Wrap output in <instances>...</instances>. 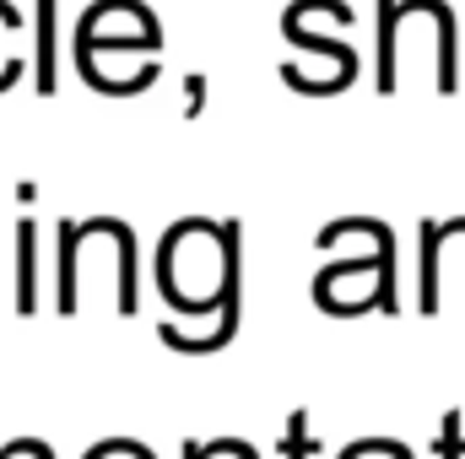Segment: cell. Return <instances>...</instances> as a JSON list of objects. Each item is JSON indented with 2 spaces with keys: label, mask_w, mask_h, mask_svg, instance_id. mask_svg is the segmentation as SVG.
Listing matches in <instances>:
<instances>
[{
  "label": "cell",
  "mask_w": 465,
  "mask_h": 459,
  "mask_svg": "<svg viewBox=\"0 0 465 459\" xmlns=\"http://www.w3.org/2000/svg\"><path fill=\"white\" fill-rule=\"evenodd\" d=\"M157 287L179 319H206L238 292V222L184 217L157 243Z\"/></svg>",
  "instance_id": "6da1fadb"
},
{
  "label": "cell",
  "mask_w": 465,
  "mask_h": 459,
  "mask_svg": "<svg viewBox=\"0 0 465 459\" xmlns=\"http://www.w3.org/2000/svg\"><path fill=\"white\" fill-rule=\"evenodd\" d=\"M422 60L433 76V93H455L460 87V33H455V11L450 0H379V60H373V82L379 93H401L406 60Z\"/></svg>",
  "instance_id": "7a4b0ae2"
},
{
  "label": "cell",
  "mask_w": 465,
  "mask_h": 459,
  "mask_svg": "<svg viewBox=\"0 0 465 459\" xmlns=\"http://www.w3.org/2000/svg\"><path fill=\"white\" fill-rule=\"evenodd\" d=\"M351 5L347 0H292L282 11V38L298 49V60H282V82L303 98L347 93L362 71L351 44Z\"/></svg>",
  "instance_id": "3957f363"
},
{
  "label": "cell",
  "mask_w": 465,
  "mask_h": 459,
  "mask_svg": "<svg viewBox=\"0 0 465 459\" xmlns=\"http://www.w3.org/2000/svg\"><path fill=\"white\" fill-rule=\"evenodd\" d=\"M314 303L331 319H357L373 308L395 314V249L362 259H325L314 276Z\"/></svg>",
  "instance_id": "277c9868"
},
{
  "label": "cell",
  "mask_w": 465,
  "mask_h": 459,
  "mask_svg": "<svg viewBox=\"0 0 465 459\" xmlns=\"http://www.w3.org/2000/svg\"><path fill=\"white\" fill-rule=\"evenodd\" d=\"M450 292H465V217L422 222V265H417V308L444 314Z\"/></svg>",
  "instance_id": "5b68a950"
},
{
  "label": "cell",
  "mask_w": 465,
  "mask_h": 459,
  "mask_svg": "<svg viewBox=\"0 0 465 459\" xmlns=\"http://www.w3.org/2000/svg\"><path fill=\"white\" fill-rule=\"evenodd\" d=\"M76 60L98 93H141L157 82V49L141 44H76Z\"/></svg>",
  "instance_id": "8992f818"
},
{
  "label": "cell",
  "mask_w": 465,
  "mask_h": 459,
  "mask_svg": "<svg viewBox=\"0 0 465 459\" xmlns=\"http://www.w3.org/2000/svg\"><path fill=\"white\" fill-rule=\"evenodd\" d=\"M76 44H141V49H157L163 27H157V16L141 0H98L82 16Z\"/></svg>",
  "instance_id": "52a82bcc"
},
{
  "label": "cell",
  "mask_w": 465,
  "mask_h": 459,
  "mask_svg": "<svg viewBox=\"0 0 465 459\" xmlns=\"http://www.w3.org/2000/svg\"><path fill=\"white\" fill-rule=\"evenodd\" d=\"M238 298L223 303L217 314H206V319H163V346L168 351H179V356H212V351H223V346L238 336Z\"/></svg>",
  "instance_id": "ba28073f"
},
{
  "label": "cell",
  "mask_w": 465,
  "mask_h": 459,
  "mask_svg": "<svg viewBox=\"0 0 465 459\" xmlns=\"http://www.w3.org/2000/svg\"><path fill=\"white\" fill-rule=\"evenodd\" d=\"M314 249H320L325 259H362V254H390V249H395V232L384 228L379 217H336V222H325V228H320Z\"/></svg>",
  "instance_id": "9c48e42d"
},
{
  "label": "cell",
  "mask_w": 465,
  "mask_h": 459,
  "mask_svg": "<svg viewBox=\"0 0 465 459\" xmlns=\"http://www.w3.org/2000/svg\"><path fill=\"white\" fill-rule=\"evenodd\" d=\"M336 459H411V449L395 444V438H357V444H347Z\"/></svg>",
  "instance_id": "30bf717a"
},
{
  "label": "cell",
  "mask_w": 465,
  "mask_h": 459,
  "mask_svg": "<svg viewBox=\"0 0 465 459\" xmlns=\"http://www.w3.org/2000/svg\"><path fill=\"white\" fill-rule=\"evenodd\" d=\"M184 459H260L243 438H212V444H190Z\"/></svg>",
  "instance_id": "8fae6325"
},
{
  "label": "cell",
  "mask_w": 465,
  "mask_h": 459,
  "mask_svg": "<svg viewBox=\"0 0 465 459\" xmlns=\"http://www.w3.org/2000/svg\"><path fill=\"white\" fill-rule=\"evenodd\" d=\"M465 416L460 411H450L444 416V438H439V459H465Z\"/></svg>",
  "instance_id": "7c38bea8"
},
{
  "label": "cell",
  "mask_w": 465,
  "mask_h": 459,
  "mask_svg": "<svg viewBox=\"0 0 465 459\" xmlns=\"http://www.w3.org/2000/svg\"><path fill=\"white\" fill-rule=\"evenodd\" d=\"M287 459H309V433H303V416L287 422Z\"/></svg>",
  "instance_id": "4fadbf2b"
},
{
  "label": "cell",
  "mask_w": 465,
  "mask_h": 459,
  "mask_svg": "<svg viewBox=\"0 0 465 459\" xmlns=\"http://www.w3.org/2000/svg\"><path fill=\"white\" fill-rule=\"evenodd\" d=\"M87 459H152L141 444H104V449H93Z\"/></svg>",
  "instance_id": "5bb4252c"
}]
</instances>
